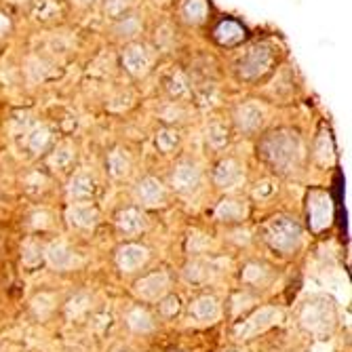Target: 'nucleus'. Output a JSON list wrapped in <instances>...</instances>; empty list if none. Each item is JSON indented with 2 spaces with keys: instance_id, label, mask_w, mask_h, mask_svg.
I'll return each instance as SVG.
<instances>
[{
  "instance_id": "nucleus-1",
  "label": "nucleus",
  "mask_w": 352,
  "mask_h": 352,
  "mask_svg": "<svg viewBox=\"0 0 352 352\" xmlns=\"http://www.w3.org/2000/svg\"><path fill=\"white\" fill-rule=\"evenodd\" d=\"M260 154L278 173H292L298 169L302 158V142L296 131L280 129L266 135L260 144Z\"/></svg>"
},
{
  "instance_id": "nucleus-2",
  "label": "nucleus",
  "mask_w": 352,
  "mask_h": 352,
  "mask_svg": "<svg viewBox=\"0 0 352 352\" xmlns=\"http://www.w3.org/2000/svg\"><path fill=\"white\" fill-rule=\"evenodd\" d=\"M336 306L327 298H316L310 300L300 314L302 327L314 336H327L336 327Z\"/></svg>"
},
{
  "instance_id": "nucleus-3",
  "label": "nucleus",
  "mask_w": 352,
  "mask_h": 352,
  "mask_svg": "<svg viewBox=\"0 0 352 352\" xmlns=\"http://www.w3.org/2000/svg\"><path fill=\"white\" fill-rule=\"evenodd\" d=\"M272 61H274V51L268 45H253L247 49V53L236 61V74L241 80L253 82V80H260L264 74L270 72L272 68Z\"/></svg>"
},
{
  "instance_id": "nucleus-4",
  "label": "nucleus",
  "mask_w": 352,
  "mask_h": 352,
  "mask_svg": "<svg viewBox=\"0 0 352 352\" xmlns=\"http://www.w3.org/2000/svg\"><path fill=\"white\" fill-rule=\"evenodd\" d=\"M266 241L280 253H294L302 243V228L298 221L278 215L266 223Z\"/></svg>"
},
{
  "instance_id": "nucleus-5",
  "label": "nucleus",
  "mask_w": 352,
  "mask_h": 352,
  "mask_svg": "<svg viewBox=\"0 0 352 352\" xmlns=\"http://www.w3.org/2000/svg\"><path fill=\"white\" fill-rule=\"evenodd\" d=\"M280 312L272 306H264L260 310H255L251 316H247L243 323H239L234 327V338L236 340H249L258 333H264L266 329H270L272 325L278 323Z\"/></svg>"
},
{
  "instance_id": "nucleus-6",
  "label": "nucleus",
  "mask_w": 352,
  "mask_h": 352,
  "mask_svg": "<svg viewBox=\"0 0 352 352\" xmlns=\"http://www.w3.org/2000/svg\"><path fill=\"white\" fill-rule=\"evenodd\" d=\"M120 61H122L124 72H129L133 78H142L152 68V53H150V49L146 45L133 43V45L122 49Z\"/></svg>"
},
{
  "instance_id": "nucleus-7",
  "label": "nucleus",
  "mask_w": 352,
  "mask_h": 352,
  "mask_svg": "<svg viewBox=\"0 0 352 352\" xmlns=\"http://www.w3.org/2000/svg\"><path fill=\"white\" fill-rule=\"evenodd\" d=\"M308 215H310V226L314 232L325 230L331 217H333V207H331V199L321 190H312L308 195Z\"/></svg>"
},
{
  "instance_id": "nucleus-8",
  "label": "nucleus",
  "mask_w": 352,
  "mask_h": 352,
  "mask_svg": "<svg viewBox=\"0 0 352 352\" xmlns=\"http://www.w3.org/2000/svg\"><path fill=\"white\" fill-rule=\"evenodd\" d=\"M171 184H173V190L179 192V195H192V192H197L201 186V169L190 161L179 163L173 171Z\"/></svg>"
},
{
  "instance_id": "nucleus-9",
  "label": "nucleus",
  "mask_w": 352,
  "mask_h": 352,
  "mask_svg": "<svg viewBox=\"0 0 352 352\" xmlns=\"http://www.w3.org/2000/svg\"><path fill=\"white\" fill-rule=\"evenodd\" d=\"M213 179H215V186L221 190H234L236 186L243 184L245 173H243V167L236 158H223V161H219L215 167Z\"/></svg>"
},
{
  "instance_id": "nucleus-10",
  "label": "nucleus",
  "mask_w": 352,
  "mask_h": 352,
  "mask_svg": "<svg viewBox=\"0 0 352 352\" xmlns=\"http://www.w3.org/2000/svg\"><path fill=\"white\" fill-rule=\"evenodd\" d=\"M135 197L146 207H163L167 201V192H165V186L161 184V179L144 177L135 188Z\"/></svg>"
},
{
  "instance_id": "nucleus-11",
  "label": "nucleus",
  "mask_w": 352,
  "mask_h": 352,
  "mask_svg": "<svg viewBox=\"0 0 352 352\" xmlns=\"http://www.w3.org/2000/svg\"><path fill=\"white\" fill-rule=\"evenodd\" d=\"M264 122V110L258 104H243L234 110V124L241 133H255Z\"/></svg>"
},
{
  "instance_id": "nucleus-12",
  "label": "nucleus",
  "mask_w": 352,
  "mask_h": 352,
  "mask_svg": "<svg viewBox=\"0 0 352 352\" xmlns=\"http://www.w3.org/2000/svg\"><path fill=\"white\" fill-rule=\"evenodd\" d=\"M169 289V276L165 272H152L135 283V294L144 300H158Z\"/></svg>"
},
{
  "instance_id": "nucleus-13",
  "label": "nucleus",
  "mask_w": 352,
  "mask_h": 352,
  "mask_svg": "<svg viewBox=\"0 0 352 352\" xmlns=\"http://www.w3.org/2000/svg\"><path fill=\"white\" fill-rule=\"evenodd\" d=\"M66 219L72 228L78 230H91L98 226L100 221V211L93 205H85V203H74L66 209Z\"/></svg>"
},
{
  "instance_id": "nucleus-14",
  "label": "nucleus",
  "mask_w": 352,
  "mask_h": 352,
  "mask_svg": "<svg viewBox=\"0 0 352 352\" xmlns=\"http://www.w3.org/2000/svg\"><path fill=\"white\" fill-rule=\"evenodd\" d=\"M30 15L38 23H55L66 17V5L61 0H34Z\"/></svg>"
},
{
  "instance_id": "nucleus-15",
  "label": "nucleus",
  "mask_w": 352,
  "mask_h": 352,
  "mask_svg": "<svg viewBox=\"0 0 352 352\" xmlns=\"http://www.w3.org/2000/svg\"><path fill=\"white\" fill-rule=\"evenodd\" d=\"M148 262V249L135 243H129L118 249L116 253V264L122 272H133L142 268Z\"/></svg>"
},
{
  "instance_id": "nucleus-16",
  "label": "nucleus",
  "mask_w": 352,
  "mask_h": 352,
  "mask_svg": "<svg viewBox=\"0 0 352 352\" xmlns=\"http://www.w3.org/2000/svg\"><path fill=\"white\" fill-rule=\"evenodd\" d=\"M43 255L47 258V262L53 268H57V270H68V268H72L76 264V255L72 253V249L66 243H63V241L49 243V247L45 249Z\"/></svg>"
},
{
  "instance_id": "nucleus-17",
  "label": "nucleus",
  "mask_w": 352,
  "mask_h": 352,
  "mask_svg": "<svg viewBox=\"0 0 352 352\" xmlns=\"http://www.w3.org/2000/svg\"><path fill=\"white\" fill-rule=\"evenodd\" d=\"M95 192H98V179H95L91 173L87 171H80L76 173L70 184H68V197L76 203H82V201H89Z\"/></svg>"
},
{
  "instance_id": "nucleus-18",
  "label": "nucleus",
  "mask_w": 352,
  "mask_h": 352,
  "mask_svg": "<svg viewBox=\"0 0 352 352\" xmlns=\"http://www.w3.org/2000/svg\"><path fill=\"white\" fill-rule=\"evenodd\" d=\"M116 226H118V230L124 232V234H138V232L146 230V226H148V217H146L140 209L129 207V209H124V211H120V213L116 215Z\"/></svg>"
},
{
  "instance_id": "nucleus-19",
  "label": "nucleus",
  "mask_w": 352,
  "mask_h": 352,
  "mask_svg": "<svg viewBox=\"0 0 352 352\" xmlns=\"http://www.w3.org/2000/svg\"><path fill=\"white\" fill-rule=\"evenodd\" d=\"M190 316L199 323H213L219 316V304L211 296H201L190 304Z\"/></svg>"
},
{
  "instance_id": "nucleus-20",
  "label": "nucleus",
  "mask_w": 352,
  "mask_h": 352,
  "mask_svg": "<svg viewBox=\"0 0 352 352\" xmlns=\"http://www.w3.org/2000/svg\"><path fill=\"white\" fill-rule=\"evenodd\" d=\"M213 36H215V41H217L219 45H223V47H232V45L243 43V38H245V28L239 25V23L232 21V19H226V21H221V23L215 28Z\"/></svg>"
},
{
  "instance_id": "nucleus-21",
  "label": "nucleus",
  "mask_w": 352,
  "mask_h": 352,
  "mask_svg": "<svg viewBox=\"0 0 352 352\" xmlns=\"http://www.w3.org/2000/svg\"><path fill=\"white\" fill-rule=\"evenodd\" d=\"M209 7H207V0H184L179 15L186 23L190 25H199L207 19Z\"/></svg>"
},
{
  "instance_id": "nucleus-22",
  "label": "nucleus",
  "mask_w": 352,
  "mask_h": 352,
  "mask_svg": "<svg viewBox=\"0 0 352 352\" xmlns=\"http://www.w3.org/2000/svg\"><path fill=\"white\" fill-rule=\"evenodd\" d=\"M51 129L47 124H36V126H32V129L28 131L25 135V146L32 154H41L49 148L51 144Z\"/></svg>"
},
{
  "instance_id": "nucleus-23",
  "label": "nucleus",
  "mask_w": 352,
  "mask_h": 352,
  "mask_svg": "<svg viewBox=\"0 0 352 352\" xmlns=\"http://www.w3.org/2000/svg\"><path fill=\"white\" fill-rule=\"evenodd\" d=\"M245 213H247V207L234 199H223L215 209V217L219 221H241Z\"/></svg>"
},
{
  "instance_id": "nucleus-24",
  "label": "nucleus",
  "mask_w": 352,
  "mask_h": 352,
  "mask_svg": "<svg viewBox=\"0 0 352 352\" xmlns=\"http://www.w3.org/2000/svg\"><path fill=\"white\" fill-rule=\"evenodd\" d=\"M74 156H76V152H74V148H72L70 144H61V146H57V148L49 154L47 165H49L51 169H55V171H63V169H68V167L72 165Z\"/></svg>"
},
{
  "instance_id": "nucleus-25",
  "label": "nucleus",
  "mask_w": 352,
  "mask_h": 352,
  "mask_svg": "<svg viewBox=\"0 0 352 352\" xmlns=\"http://www.w3.org/2000/svg\"><path fill=\"white\" fill-rule=\"evenodd\" d=\"M129 171H131V161H129V156H126V152H122L120 148L112 150L108 154V173L120 179L129 175Z\"/></svg>"
},
{
  "instance_id": "nucleus-26",
  "label": "nucleus",
  "mask_w": 352,
  "mask_h": 352,
  "mask_svg": "<svg viewBox=\"0 0 352 352\" xmlns=\"http://www.w3.org/2000/svg\"><path fill=\"white\" fill-rule=\"evenodd\" d=\"M314 156H316L318 165H323V167H327L336 161V150H333V142H331L329 131H321V135L316 138Z\"/></svg>"
},
{
  "instance_id": "nucleus-27",
  "label": "nucleus",
  "mask_w": 352,
  "mask_h": 352,
  "mask_svg": "<svg viewBox=\"0 0 352 352\" xmlns=\"http://www.w3.org/2000/svg\"><path fill=\"white\" fill-rule=\"evenodd\" d=\"M126 325H129L135 333H148V331L154 329L152 316L144 308H133L129 314H126Z\"/></svg>"
},
{
  "instance_id": "nucleus-28",
  "label": "nucleus",
  "mask_w": 352,
  "mask_h": 352,
  "mask_svg": "<svg viewBox=\"0 0 352 352\" xmlns=\"http://www.w3.org/2000/svg\"><path fill=\"white\" fill-rule=\"evenodd\" d=\"M142 32V21L135 15H122L118 17L116 25H114V34L118 38H133Z\"/></svg>"
},
{
  "instance_id": "nucleus-29",
  "label": "nucleus",
  "mask_w": 352,
  "mask_h": 352,
  "mask_svg": "<svg viewBox=\"0 0 352 352\" xmlns=\"http://www.w3.org/2000/svg\"><path fill=\"white\" fill-rule=\"evenodd\" d=\"M167 91H169V95L173 100H184V98H188L190 95V82H188V78H186V74L184 72H173L169 78H167Z\"/></svg>"
},
{
  "instance_id": "nucleus-30",
  "label": "nucleus",
  "mask_w": 352,
  "mask_h": 352,
  "mask_svg": "<svg viewBox=\"0 0 352 352\" xmlns=\"http://www.w3.org/2000/svg\"><path fill=\"white\" fill-rule=\"evenodd\" d=\"M207 142L211 144V148L219 150L230 142V131L223 122H211L207 126Z\"/></svg>"
},
{
  "instance_id": "nucleus-31",
  "label": "nucleus",
  "mask_w": 352,
  "mask_h": 352,
  "mask_svg": "<svg viewBox=\"0 0 352 352\" xmlns=\"http://www.w3.org/2000/svg\"><path fill=\"white\" fill-rule=\"evenodd\" d=\"M179 144V131L173 129V126H163V129H158L156 133V148L161 152H171L175 150V146Z\"/></svg>"
},
{
  "instance_id": "nucleus-32",
  "label": "nucleus",
  "mask_w": 352,
  "mask_h": 352,
  "mask_svg": "<svg viewBox=\"0 0 352 352\" xmlns=\"http://www.w3.org/2000/svg\"><path fill=\"white\" fill-rule=\"evenodd\" d=\"M184 276H186V280H190V283H205V280L211 276L209 264H207V262H190V264L186 266V270H184Z\"/></svg>"
},
{
  "instance_id": "nucleus-33",
  "label": "nucleus",
  "mask_w": 352,
  "mask_h": 352,
  "mask_svg": "<svg viewBox=\"0 0 352 352\" xmlns=\"http://www.w3.org/2000/svg\"><path fill=\"white\" fill-rule=\"evenodd\" d=\"M133 5H135V0H106V3H104V13H106L108 17L118 19V17H122V15L129 13V9H131Z\"/></svg>"
},
{
  "instance_id": "nucleus-34",
  "label": "nucleus",
  "mask_w": 352,
  "mask_h": 352,
  "mask_svg": "<svg viewBox=\"0 0 352 352\" xmlns=\"http://www.w3.org/2000/svg\"><path fill=\"white\" fill-rule=\"evenodd\" d=\"M41 260H43V249L36 243H32V241L23 243V247H21V262H23V266L34 268Z\"/></svg>"
},
{
  "instance_id": "nucleus-35",
  "label": "nucleus",
  "mask_w": 352,
  "mask_h": 352,
  "mask_svg": "<svg viewBox=\"0 0 352 352\" xmlns=\"http://www.w3.org/2000/svg\"><path fill=\"white\" fill-rule=\"evenodd\" d=\"M53 308H55V300L49 294H41V296H36L34 300H32V310H34L41 318L49 316L53 312Z\"/></svg>"
},
{
  "instance_id": "nucleus-36",
  "label": "nucleus",
  "mask_w": 352,
  "mask_h": 352,
  "mask_svg": "<svg viewBox=\"0 0 352 352\" xmlns=\"http://www.w3.org/2000/svg\"><path fill=\"white\" fill-rule=\"evenodd\" d=\"M89 304H91V300H89L85 294L74 296V298L66 304V312H68L70 318H78V316H82V314L89 310Z\"/></svg>"
},
{
  "instance_id": "nucleus-37",
  "label": "nucleus",
  "mask_w": 352,
  "mask_h": 352,
  "mask_svg": "<svg viewBox=\"0 0 352 352\" xmlns=\"http://www.w3.org/2000/svg\"><path fill=\"white\" fill-rule=\"evenodd\" d=\"M276 195V182L272 179H264V182H258L253 188V197L258 201H268Z\"/></svg>"
},
{
  "instance_id": "nucleus-38",
  "label": "nucleus",
  "mask_w": 352,
  "mask_h": 352,
  "mask_svg": "<svg viewBox=\"0 0 352 352\" xmlns=\"http://www.w3.org/2000/svg\"><path fill=\"white\" fill-rule=\"evenodd\" d=\"M179 308H182V304H179V298H177V296H167V298L161 302V306H158V310H161V314H163L165 318L177 316Z\"/></svg>"
},
{
  "instance_id": "nucleus-39",
  "label": "nucleus",
  "mask_w": 352,
  "mask_h": 352,
  "mask_svg": "<svg viewBox=\"0 0 352 352\" xmlns=\"http://www.w3.org/2000/svg\"><path fill=\"white\" fill-rule=\"evenodd\" d=\"M45 186H47V179L41 173H32L30 177H25V190L32 192V195H36V192H43Z\"/></svg>"
},
{
  "instance_id": "nucleus-40",
  "label": "nucleus",
  "mask_w": 352,
  "mask_h": 352,
  "mask_svg": "<svg viewBox=\"0 0 352 352\" xmlns=\"http://www.w3.org/2000/svg\"><path fill=\"white\" fill-rule=\"evenodd\" d=\"M243 278H245L247 283H260V280L266 278V270H264L262 266L251 264V266H247V270L243 272Z\"/></svg>"
},
{
  "instance_id": "nucleus-41",
  "label": "nucleus",
  "mask_w": 352,
  "mask_h": 352,
  "mask_svg": "<svg viewBox=\"0 0 352 352\" xmlns=\"http://www.w3.org/2000/svg\"><path fill=\"white\" fill-rule=\"evenodd\" d=\"M51 226V215L47 213V211H36L34 215H32V228H41V230H45V228H49Z\"/></svg>"
},
{
  "instance_id": "nucleus-42",
  "label": "nucleus",
  "mask_w": 352,
  "mask_h": 352,
  "mask_svg": "<svg viewBox=\"0 0 352 352\" xmlns=\"http://www.w3.org/2000/svg\"><path fill=\"white\" fill-rule=\"evenodd\" d=\"M9 32H11V19L7 13L0 11V38H5Z\"/></svg>"
},
{
  "instance_id": "nucleus-43",
  "label": "nucleus",
  "mask_w": 352,
  "mask_h": 352,
  "mask_svg": "<svg viewBox=\"0 0 352 352\" xmlns=\"http://www.w3.org/2000/svg\"><path fill=\"white\" fill-rule=\"evenodd\" d=\"M78 3H82V5H87V3H91V0H78Z\"/></svg>"
},
{
  "instance_id": "nucleus-44",
  "label": "nucleus",
  "mask_w": 352,
  "mask_h": 352,
  "mask_svg": "<svg viewBox=\"0 0 352 352\" xmlns=\"http://www.w3.org/2000/svg\"><path fill=\"white\" fill-rule=\"evenodd\" d=\"M226 352H239V350H226Z\"/></svg>"
}]
</instances>
